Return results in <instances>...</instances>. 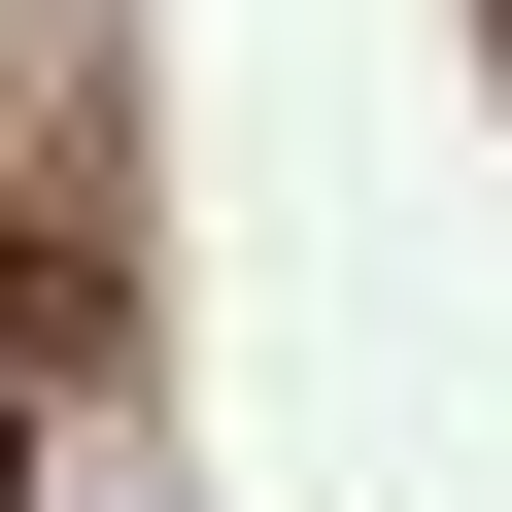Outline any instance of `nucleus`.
Masks as SVG:
<instances>
[{"label": "nucleus", "instance_id": "nucleus-1", "mask_svg": "<svg viewBox=\"0 0 512 512\" xmlns=\"http://www.w3.org/2000/svg\"><path fill=\"white\" fill-rule=\"evenodd\" d=\"M0 478H35V410H0Z\"/></svg>", "mask_w": 512, "mask_h": 512}]
</instances>
